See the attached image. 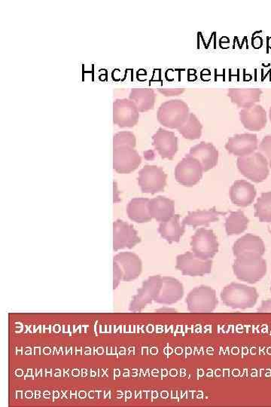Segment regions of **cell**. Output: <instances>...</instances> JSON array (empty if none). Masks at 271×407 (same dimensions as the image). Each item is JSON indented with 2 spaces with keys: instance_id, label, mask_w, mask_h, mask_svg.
Listing matches in <instances>:
<instances>
[{
  "instance_id": "1",
  "label": "cell",
  "mask_w": 271,
  "mask_h": 407,
  "mask_svg": "<svg viewBox=\"0 0 271 407\" xmlns=\"http://www.w3.org/2000/svg\"><path fill=\"white\" fill-rule=\"evenodd\" d=\"M224 304L234 309L253 308L257 303L258 294L254 287L242 284L231 283L221 292Z\"/></svg>"
},
{
  "instance_id": "2",
  "label": "cell",
  "mask_w": 271,
  "mask_h": 407,
  "mask_svg": "<svg viewBox=\"0 0 271 407\" xmlns=\"http://www.w3.org/2000/svg\"><path fill=\"white\" fill-rule=\"evenodd\" d=\"M233 269L240 281L255 284L267 274V262L263 257H243L234 260Z\"/></svg>"
},
{
  "instance_id": "3",
  "label": "cell",
  "mask_w": 271,
  "mask_h": 407,
  "mask_svg": "<svg viewBox=\"0 0 271 407\" xmlns=\"http://www.w3.org/2000/svg\"><path fill=\"white\" fill-rule=\"evenodd\" d=\"M190 114L188 104L183 100L175 99L163 103L158 108L157 117L163 126L178 130Z\"/></svg>"
},
{
  "instance_id": "4",
  "label": "cell",
  "mask_w": 271,
  "mask_h": 407,
  "mask_svg": "<svg viewBox=\"0 0 271 407\" xmlns=\"http://www.w3.org/2000/svg\"><path fill=\"white\" fill-rule=\"evenodd\" d=\"M237 166L243 176L256 184L265 182L270 173L268 161L260 152L239 157Z\"/></svg>"
},
{
  "instance_id": "5",
  "label": "cell",
  "mask_w": 271,
  "mask_h": 407,
  "mask_svg": "<svg viewBox=\"0 0 271 407\" xmlns=\"http://www.w3.org/2000/svg\"><path fill=\"white\" fill-rule=\"evenodd\" d=\"M188 310L192 313H211L218 305L216 291L210 286L202 285L195 287L186 298Z\"/></svg>"
},
{
  "instance_id": "6",
  "label": "cell",
  "mask_w": 271,
  "mask_h": 407,
  "mask_svg": "<svg viewBox=\"0 0 271 407\" xmlns=\"http://www.w3.org/2000/svg\"><path fill=\"white\" fill-rule=\"evenodd\" d=\"M191 246L196 257L208 260L213 259L218 253L219 244L213 230L200 228L192 237Z\"/></svg>"
},
{
  "instance_id": "7",
  "label": "cell",
  "mask_w": 271,
  "mask_h": 407,
  "mask_svg": "<svg viewBox=\"0 0 271 407\" xmlns=\"http://www.w3.org/2000/svg\"><path fill=\"white\" fill-rule=\"evenodd\" d=\"M167 179L161 167L147 165L139 171L137 181L144 194H156L166 187Z\"/></svg>"
},
{
  "instance_id": "8",
  "label": "cell",
  "mask_w": 271,
  "mask_h": 407,
  "mask_svg": "<svg viewBox=\"0 0 271 407\" xmlns=\"http://www.w3.org/2000/svg\"><path fill=\"white\" fill-rule=\"evenodd\" d=\"M204 172L202 165L188 154L176 165L175 177L180 184L192 187L200 182Z\"/></svg>"
},
{
  "instance_id": "9",
  "label": "cell",
  "mask_w": 271,
  "mask_h": 407,
  "mask_svg": "<svg viewBox=\"0 0 271 407\" xmlns=\"http://www.w3.org/2000/svg\"><path fill=\"white\" fill-rule=\"evenodd\" d=\"M175 268L187 277H204L212 272L213 261L200 259L193 252H186L176 257Z\"/></svg>"
},
{
  "instance_id": "10",
  "label": "cell",
  "mask_w": 271,
  "mask_h": 407,
  "mask_svg": "<svg viewBox=\"0 0 271 407\" xmlns=\"http://www.w3.org/2000/svg\"><path fill=\"white\" fill-rule=\"evenodd\" d=\"M162 286V278L160 275H155L149 278L144 282L142 287L138 290L137 295L129 306V310L138 312L144 309L152 301H156Z\"/></svg>"
},
{
  "instance_id": "11",
  "label": "cell",
  "mask_w": 271,
  "mask_h": 407,
  "mask_svg": "<svg viewBox=\"0 0 271 407\" xmlns=\"http://www.w3.org/2000/svg\"><path fill=\"white\" fill-rule=\"evenodd\" d=\"M142 158L134 148L119 147L113 148V169L120 174H129L137 170Z\"/></svg>"
},
{
  "instance_id": "12",
  "label": "cell",
  "mask_w": 271,
  "mask_h": 407,
  "mask_svg": "<svg viewBox=\"0 0 271 407\" xmlns=\"http://www.w3.org/2000/svg\"><path fill=\"white\" fill-rule=\"evenodd\" d=\"M139 118V112L129 99H117L113 103V123L120 128H133Z\"/></svg>"
},
{
  "instance_id": "13",
  "label": "cell",
  "mask_w": 271,
  "mask_h": 407,
  "mask_svg": "<svg viewBox=\"0 0 271 407\" xmlns=\"http://www.w3.org/2000/svg\"><path fill=\"white\" fill-rule=\"evenodd\" d=\"M141 242L134 226L117 220L113 223V247L115 250L133 248Z\"/></svg>"
},
{
  "instance_id": "14",
  "label": "cell",
  "mask_w": 271,
  "mask_h": 407,
  "mask_svg": "<svg viewBox=\"0 0 271 407\" xmlns=\"http://www.w3.org/2000/svg\"><path fill=\"white\" fill-rule=\"evenodd\" d=\"M233 253L237 258L243 257H263L265 253V246L263 239L253 234H246L236 242L233 246Z\"/></svg>"
},
{
  "instance_id": "15",
  "label": "cell",
  "mask_w": 271,
  "mask_h": 407,
  "mask_svg": "<svg viewBox=\"0 0 271 407\" xmlns=\"http://www.w3.org/2000/svg\"><path fill=\"white\" fill-rule=\"evenodd\" d=\"M226 149L238 158L247 157L258 149V139L255 134L236 135L228 140Z\"/></svg>"
},
{
  "instance_id": "16",
  "label": "cell",
  "mask_w": 271,
  "mask_h": 407,
  "mask_svg": "<svg viewBox=\"0 0 271 407\" xmlns=\"http://www.w3.org/2000/svg\"><path fill=\"white\" fill-rule=\"evenodd\" d=\"M153 146L162 159L172 160L178 151V138L173 131L159 128L153 135Z\"/></svg>"
},
{
  "instance_id": "17",
  "label": "cell",
  "mask_w": 271,
  "mask_h": 407,
  "mask_svg": "<svg viewBox=\"0 0 271 407\" xmlns=\"http://www.w3.org/2000/svg\"><path fill=\"white\" fill-rule=\"evenodd\" d=\"M240 121L246 129L259 131L266 127L267 113L263 106L255 104L241 110Z\"/></svg>"
},
{
  "instance_id": "18",
  "label": "cell",
  "mask_w": 271,
  "mask_h": 407,
  "mask_svg": "<svg viewBox=\"0 0 271 407\" xmlns=\"http://www.w3.org/2000/svg\"><path fill=\"white\" fill-rule=\"evenodd\" d=\"M114 262L121 268L124 281H134L142 272V261L134 253L122 252L117 255L114 257Z\"/></svg>"
},
{
  "instance_id": "19",
  "label": "cell",
  "mask_w": 271,
  "mask_h": 407,
  "mask_svg": "<svg viewBox=\"0 0 271 407\" xmlns=\"http://www.w3.org/2000/svg\"><path fill=\"white\" fill-rule=\"evenodd\" d=\"M230 199L235 206L248 207L253 203L257 191L255 186L243 179L236 181L230 189Z\"/></svg>"
},
{
  "instance_id": "20",
  "label": "cell",
  "mask_w": 271,
  "mask_h": 407,
  "mask_svg": "<svg viewBox=\"0 0 271 407\" xmlns=\"http://www.w3.org/2000/svg\"><path fill=\"white\" fill-rule=\"evenodd\" d=\"M190 155L202 165L204 172L214 169L219 161V151L211 143L200 142L192 147Z\"/></svg>"
},
{
  "instance_id": "21",
  "label": "cell",
  "mask_w": 271,
  "mask_h": 407,
  "mask_svg": "<svg viewBox=\"0 0 271 407\" xmlns=\"http://www.w3.org/2000/svg\"><path fill=\"white\" fill-rule=\"evenodd\" d=\"M183 295V285L180 281L171 277H163L161 290L156 302L166 305L173 304L180 301Z\"/></svg>"
},
{
  "instance_id": "22",
  "label": "cell",
  "mask_w": 271,
  "mask_h": 407,
  "mask_svg": "<svg viewBox=\"0 0 271 407\" xmlns=\"http://www.w3.org/2000/svg\"><path fill=\"white\" fill-rule=\"evenodd\" d=\"M263 91L259 89H229L228 96L240 108H246L260 101Z\"/></svg>"
},
{
  "instance_id": "23",
  "label": "cell",
  "mask_w": 271,
  "mask_h": 407,
  "mask_svg": "<svg viewBox=\"0 0 271 407\" xmlns=\"http://www.w3.org/2000/svg\"><path fill=\"white\" fill-rule=\"evenodd\" d=\"M226 213L217 211L215 207L209 210L188 212L183 224L192 226L194 229L199 226H209L210 223L219 221V217Z\"/></svg>"
},
{
  "instance_id": "24",
  "label": "cell",
  "mask_w": 271,
  "mask_h": 407,
  "mask_svg": "<svg viewBox=\"0 0 271 407\" xmlns=\"http://www.w3.org/2000/svg\"><path fill=\"white\" fill-rule=\"evenodd\" d=\"M149 208L151 217L160 223L171 219L175 212L174 201L163 196L150 200Z\"/></svg>"
},
{
  "instance_id": "25",
  "label": "cell",
  "mask_w": 271,
  "mask_h": 407,
  "mask_svg": "<svg viewBox=\"0 0 271 407\" xmlns=\"http://www.w3.org/2000/svg\"><path fill=\"white\" fill-rule=\"evenodd\" d=\"M185 226L180 223V215L174 214L168 221L160 223L158 232L168 242H179L185 232Z\"/></svg>"
},
{
  "instance_id": "26",
  "label": "cell",
  "mask_w": 271,
  "mask_h": 407,
  "mask_svg": "<svg viewBox=\"0 0 271 407\" xmlns=\"http://www.w3.org/2000/svg\"><path fill=\"white\" fill-rule=\"evenodd\" d=\"M149 199L135 198L128 203L127 213L128 218L138 223H149L152 218L149 212Z\"/></svg>"
},
{
  "instance_id": "27",
  "label": "cell",
  "mask_w": 271,
  "mask_h": 407,
  "mask_svg": "<svg viewBox=\"0 0 271 407\" xmlns=\"http://www.w3.org/2000/svg\"><path fill=\"white\" fill-rule=\"evenodd\" d=\"M129 99L134 103L139 113H145L154 108L156 94L152 89H133Z\"/></svg>"
},
{
  "instance_id": "28",
  "label": "cell",
  "mask_w": 271,
  "mask_h": 407,
  "mask_svg": "<svg viewBox=\"0 0 271 407\" xmlns=\"http://www.w3.org/2000/svg\"><path fill=\"white\" fill-rule=\"evenodd\" d=\"M250 223L241 211L231 212L226 220V230L229 235H238L244 233Z\"/></svg>"
},
{
  "instance_id": "29",
  "label": "cell",
  "mask_w": 271,
  "mask_h": 407,
  "mask_svg": "<svg viewBox=\"0 0 271 407\" xmlns=\"http://www.w3.org/2000/svg\"><path fill=\"white\" fill-rule=\"evenodd\" d=\"M203 126L194 113H190L186 122L178 129L180 134L187 140H195L202 135Z\"/></svg>"
},
{
  "instance_id": "30",
  "label": "cell",
  "mask_w": 271,
  "mask_h": 407,
  "mask_svg": "<svg viewBox=\"0 0 271 407\" xmlns=\"http://www.w3.org/2000/svg\"><path fill=\"white\" fill-rule=\"evenodd\" d=\"M255 217L262 223H271V191H267L255 203Z\"/></svg>"
},
{
  "instance_id": "31",
  "label": "cell",
  "mask_w": 271,
  "mask_h": 407,
  "mask_svg": "<svg viewBox=\"0 0 271 407\" xmlns=\"http://www.w3.org/2000/svg\"><path fill=\"white\" fill-rule=\"evenodd\" d=\"M137 140L135 135L129 131H122L114 136L113 148L119 147H131L135 148Z\"/></svg>"
},
{
  "instance_id": "32",
  "label": "cell",
  "mask_w": 271,
  "mask_h": 407,
  "mask_svg": "<svg viewBox=\"0 0 271 407\" xmlns=\"http://www.w3.org/2000/svg\"><path fill=\"white\" fill-rule=\"evenodd\" d=\"M258 149L259 152H262L267 160L271 169V135L263 138Z\"/></svg>"
},
{
  "instance_id": "33",
  "label": "cell",
  "mask_w": 271,
  "mask_h": 407,
  "mask_svg": "<svg viewBox=\"0 0 271 407\" xmlns=\"http://www.w3.org/2000/svg\"><path fill=\"white\" fill-rule=\"evenodd\" d=\"M123 279V272L119 265L114 262V289Z\"/></svg>"
},
{
  "instance_id": "34",
  "label": "cell",
  "mask_w": 271,
  "mask_h": 407,
  "mask_svg": "<svg viewBox=\"0 0 271 407\" xmlns=\"http://www.w3.org/2000/svg\"><path fill=\"white\" fill-rule=\"evenodd\" d=\"M158 91L165 96V97H174V96H179L184 91V89H159Z\"/></svg>"
},
{
  "instance_id": "35",
  "label": "cell",
  "mask_w": 271,
  "mask_h": 407,
  "mask_svg": "<svg viewBox=\"0 0 271 407\" xmlns=\"http://www.w3.org/2000/svg\"><path fill=\"white\" fill-rule=\"evenodd\" d=\"M258 311L259 313H271V299L263 301L261 307Z\"/></svg>"
},
{
  "instance_id": "36",
  "label": "cell",
  "mask_w": 271,
  "mask_h": 407,
  "mask_svg": "<svg viewBox=\"0 0 271 407\" xmlns=\"http://www.w3.org/2000/svg\"><path fill=\"white\" fill-rule=\"evenodd\" d=\"M269 118H270V122H271V107H270V111H269Z\"/></svg>"
}]
</instances>
